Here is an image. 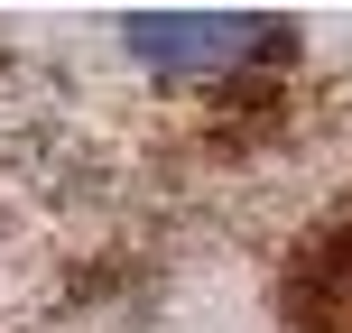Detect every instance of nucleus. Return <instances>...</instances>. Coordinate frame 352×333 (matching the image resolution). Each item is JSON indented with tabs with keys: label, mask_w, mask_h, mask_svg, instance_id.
Wrapping results in <instances>:
<instances>
[{
	"label": "nucleus",
	"mask_w": 352,
	"mask_h": 333,
	"mask_svg": "<svg viewBox=\"0 0 352 333\" xmlns=\"http://www.w3.org/2000/svg\"><path fill=\"white\" fill-rule=\"evenodd\" d=\"M121 37L158 84H232V74L287 56V28L260 10H140Z\"/></svg>",
	"instance_id": "f257e3e1"
}]
</instances>
